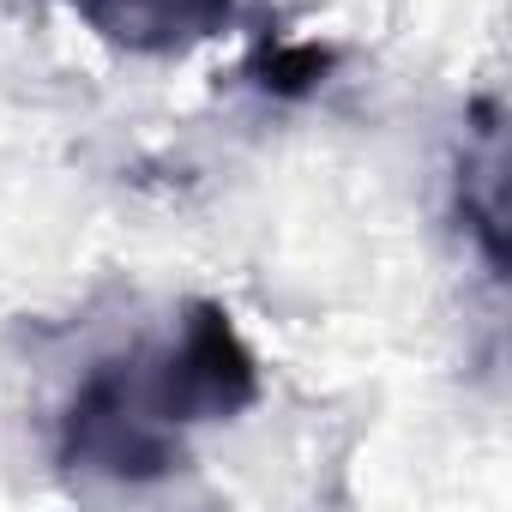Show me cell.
Returning a JSON list of instances; mask_svg holds the SVG:
<instances>
[{
  "label": "cell",
  "instance_id": "obj_4",
  "mask_svg": "<svg viewBox=\"0 0 512 512\" xmlns=\"http://www.w3.org/2000/svg\"><path fill=\"white\" fill-rule=\"evenodd\" d=\"M332 67H338L332 49H320V43H284V37H266L260 49L247 55V79L260 85L266 97H284V103L320 91Z\"/></svg>",
  "mask_w": 512,
  "mask_h": 512
},
{
  "label": "cell",
  "instance_id": "obj_2",
  "mask_svg": "<svg viewBox=\"0 0 512 512\" xmlns=\"http://www.w3.org/2000/svg\"><path fill=\"white\" fill-rule=\"evenodd\" d=\"M145 380L157 410L175 428H199V422H229L260 398V362L241 344L229 308L217 302H187L181 326L169 338L163 356H145Z\"/></svg>",
  "mask_w": 512,
  "mask_h": 512
},
{
  "label": "cell",
  "instance_id": "obj_1",
  "mask_svg": "<svg viewBox=\"0 0 512 512\" xmlns=\"http://www.w3.org/2000/svg\"><path fill=\"white\" fill-rule=\"evenodd\" d=\"M55 458L67 476H103V482H127V488L181 470V428L157 410L145 356L97 362L79 380L73 404L61 410Z\"/></svg>",
  "mask_w": 512,
  "mask_h": 512
},
{
  "label": "cell",
  "instance_id": "obj_3",
  "mask_svg": "<svg viewBox=\"0 0 512 512\" xmlns=\"http://www.w3.org/2000/svg\"><path fill=\"white\" fill-rule=\"evenodd\" d=\"M67 7L127 55H181L235 19V0H67Z\"/></svg>",
  "mask_w": 512,
  "mask_h": 512
}]
</instances>
